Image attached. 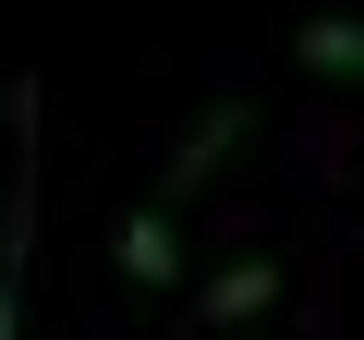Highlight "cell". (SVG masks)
Instances as JSON below:
<instances>
[{
  "instance_id": "cell-5",
  "label": "cell",
  "mask_w": 364,
  "mask_h": 340,
  "mask_svg": "<svg viewBox=\"0 0 364 340\" xmlns=\"http://www.w3.org/2000/svg\"><path fill=\"white\" fill-rule=\"evenodd\" d=\"M231 134H243V110H207L195 134H182V158H170V183H158V195H195V183H207V170L231 158Z\"/></svg>"
},
{
  "instance_id": "cell-4",
  "label": "cell",
  "mask_w": 364,
  "mask_h": 340,
  "mask_svg": "<svg viewBox=\"0 0 364 340\" xmlns=\"http://www.w3.org/2000/svg\"><path fill=\"white\" fill-rule=\"evenodd\" d=\"M291 49H304V73H328V85H364V25H352V13H316Z\"/></svg>"
},
{
  "instance_id": "cell-1",
  "label": "cell",
  "mask_w": 364,
  "mask_h": 340,
  "mask_svg": "<svg viewBox=\"0 0 364 340\" xmlns=\"http://www.w3.org/2000/svg\"><path fill=\"white\" fill-rule=\"evenodd\" d=\"M25 255H37V134L13 170V207H0V340H25Z\"/></svg>"
},
{
  "instance_id": "cell-3",
  "label": "cell",
  "mask_w": 364,
  "mask_h": 340,
  "mask_svg": "<svg viewBox=\"0 0 364 340\" xmlns=\"http://www.w3.org/2000/svg\"><path fill=\"white\" fill-rule=\"evenodd\" d=\"M255 304H279V255H243V267H219V280H207V304H195V316H207V328H243V316H255Z\"/></svg>"
},
{
  "instance_id": "cell-2",
  "label": "cell",
  "mask_w": 364,
  "mask_h": 340,
  "mask_svg": "<svg viewBox=\"0 0 364 340\" xmlns=\"http://www.w3.org/2000/svg\"><path fill=\"white\" fill-rule=\"evenodd\" d=\"M109 255H122V280H134V292L182 280V231H170V207H134V219L109 231Z\"/></svg>"
}]
</instances>
